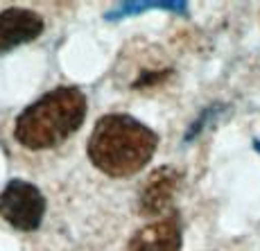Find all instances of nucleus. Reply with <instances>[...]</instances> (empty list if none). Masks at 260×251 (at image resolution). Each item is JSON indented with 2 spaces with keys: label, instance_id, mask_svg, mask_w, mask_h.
<instances>
[{
  "label": "nucleus",
  "instance_id": "f257e3e1",
  "mask_svg": "<svg viewBox=\"0 0 260 251\" xmlns=\"http://www.w3.org/2000/svg\"><path fill=\"white\" fill-rule=\"evenodd\" d=\"M158 134L127 113H107L95 122L86 152L100 172L113 179L138 174L152 161Z\"/></svg>",
  "mask_w": 260,
  "mask_h": 251
},
{
  "label": "nucleus",
  "instance_id": "f03ea898",
  "mask_svg": "<svg viewBox=\"0 0 260 251\" xmlns=\"http://www.w3.org/2000/svg\"><path fill=\"white\" fill-rule=\"evenodd\" d=\"M88 98L77 86H59L18 113L14 138L25 149H50L68 140L84 124Z\"/></svg>",
  "mask_w": 260,
  "mask_h": 251
},
{
  "label": "nucleus",
  "instance_id": "7ed1b4c3",
  "mask_svg": "<svg viewBox=\"0 0 260 251\" xmlns=\"http://www.w3.org/2000/svg\"><path fill=\"white\" fill-rule=\"evenodd\" d=\"M48 202L34 183L12 179L0 193V217L16 231L29 233L41 227Z\"/></svg>",
  "mask_w": 260,
  "mask_h": 251
},
{
  "label": "nucleus",
  "instance_id": "20e7f679",
  "mask_svg": "<svg viewBox=\"0 0 260 251\" xmlns=\"http://www.w3.org/2000/svg\"><path fill=\"white\" fill-rule=\"evenodd\" d=\"M181 181H183V174L174 165H161V168H156L141 188V195H138V213L147 215V217H154V215L158 217L161 213H166Z\"/></svg>",
  "mask_w": 260,
  "mask_h": 251
},
{
  "label": "nucleus",
  "instance_id": "39448f33",
  "mask_svg": "<svg viewBox=\"0 0 260 251\" xmlns=\"http://www.w3.org/2000/svg\"><path fill=\"white\" fill-rule=\"evenodd\" d=\"M41 14L32 12L25 7H9L0 12V52H9V50L32 43L43 34Z\"/></svg>",
  "mask_w": 260,
  "mask_h": 251
},
{
  "label": "nucleus",
  "instance_id": "423d86ee",
  "mask_svg": "<svg viewBox=\"0 0 260 251\" xmlns=\"http://www.w3.org/2000/svg\"><path fill=\"white\" fill-rule=\"evenodd\" d=\"M183 231L177 213L158 217L147 227L138 229L129 240L127 251H181Z\"/></svg>",
  "mask_w": 260,
  "mask_h": 251
},
{
  "label": "nucleus",
  "instance_id": "0eeeda50",
  "mask_svg": "<svg viewBox=\"0 0 260 251\" xmlns=\"http://www.w3.org/2000/svg\"><path fill=\"white\" fill-rule=\"evenodd\" d=\"M147 9H161V12L188 16V3H183V0H152V3H147V0H141V3L129 0V3H120L113 9L104 12V21H109V23L122 21V18L136 16V14H143V12H147Z\"/></svg>",
  "mask_w": 260,
  "mask_h": 251
},
{
  "label": "nucleus",
  "instance_id": "6e6552de",
  "mask_svg": "<svg viewBox=\"0 0 260 251\" xmlns=\"http://www.w3.org/2000/svg\"><path fill=\"white\" fill-rule=\"evenodd\" d=\"M224 111H226V104H219V102L217 104H211L208 109H204L202 115H199V118L194 120L192 124H190V129L186 132V143H192V140L197 138L199 134H202L211 122H215V120H217Z\"/></svg>",
  "mask_w": 260,
  "mask_h": 251
},
{
  "label": "nucleus",
  "instance_id": "1a4fd4ad",
  "mask_svg": "<svg viewBox=\"0 0 260 251\" xmlns=\"http://www.w3.org/2000/svg\"><path fill=\"white\" fill-rule=\"evenodd\" d=\"M253 149L260 154V138H253Z\"/></svg>",
  "mask_w": 260,
  "mask_h": 251
}]
</instances>
